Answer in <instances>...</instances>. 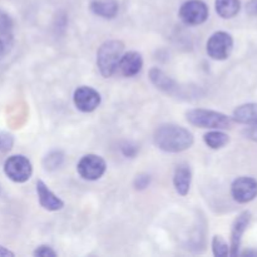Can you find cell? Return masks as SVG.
<instances>
[{
	"label": "cell",
	"mask_w": 257,
	"mask_h": 257,
	"mask_svg": "<svg viewBox=\"0 0 257 257\" xmlns=\"http://www.w3.org/2000/svg\"><path fill=\"white\" fill-rule=\"evenodd\" d=\"M155 143L165 152L177 153L188 150L193 145V136L181 125L165 124L156 131Z\"/></svg>",
	"instance_id": "1"
},
{
	"label": "cell",
	"mask_w": 257,
	"mask_h": 257,
	"mask_svg": "<svg viewBox=\"0 0 257 257\" xmlns=\"http://www.w3.org/2000/svg\"><path fill=\"white\" fill-rule=\"evenodd\" d=\"M123 49L124 45L119 40H108L100 45L97 52V65L103 77L109 78L114 74L123 55Z\"/></svg>",
	"instance_id": "2"
},
{
	"label": "cell",
	"mask_w": 257,
	"mask_h": 257,
	"mask_svg": "<svg viewBox=\"0 0 257 257\" xmlns=\"http://www.w3.org/2000/svg\"><path fill=\"white\" fill-rule=\"evenodd\" d=\"M186 117L191 124L212 130H227L232 123L231 118L223 113L208 109H192L187 112Z\"/></svg>",
	"instance_id": "3"
},
{
	"label": "cell",
	"mask_w": 257,
	"mask_h": 257,
	"mask_svg": "<svg viewBox=\"0 0 257 257\" xmlns=\"http://www.w3.org/2000/svg\"><path fill=\"white\" fill-rule=\"evenodd\" d=\"M4 172L14 182L23 183L32 177L33 167L30 161L24 156H12L5 161Z\"/></svg>",
	"instance_id": "4"
},
{
	"label": "cell",
	"mask_w": 257,
	"mask_h": 257,
	"mask_svg": "<svg viewBox=\"0 0 257 257\" xmlns=\"http://www.w3.org/2000/svg\"><path fill=\"white\" fill-rule=\"evenodd\" d=\"M233 49V39L228 33L216 32L207 42V53L212 59L225 60Z\"/></svg>",
	"instance_id": "5"
},
{
	"label": "cell",
	"mask_w": 257,
	"mask_h": 257,
	"mask_svg": "<svg viewBox=\"0 0 257 257\" xmlns=\"http://www.w3.org/2000/svg\"><path fill=\"white\" fill-rule=\"evenodd\" d=\"M180 18L187 25H200L208 18V8L201 0H188L180 9Z\"/></svg>",
	"instance_id": "6"
},
{
	"label": "cell",
	"mask_w": 257,
	"mask_h": 257,
	"mask_svg": "<svg viewBox=\"0 0 257 257\" xmlns=\"http://www.w3.org/2000/svg\"><path fill=\"white\" fill-rule=\"evenodd\" d=\"M78 173L80 177L88 181L99 180L107 170L105 161L97 155H87L78 163Z\"/></svg>",
	"instance_id": "7"
},
{
	"label": "cell",
	"mask_w": 257,
	"mask_h": 257,
	"mask_svg": "<svg viewBox=\"0 0 257 257\" xmlns=\"http://www.w3.org/2000/svg\"><path fill=\"white\" fill-rule=\"evenodd\" d=\"M231 193L236 202L247 203L255 200L257 196V181L251 177H240L233 181Z\"/></svg>",
	"instance_id": "8"
},
{
	"label": "cell",
	"mask_w": 257,
	"mask_h": 257,
	"mask_svg": "<svg viewBox=\"0 0 257 257\" xmlns=\"http://www.w3.org/2000/svg\"><path fill=\"white\" fill-rule=\"evenodd\" d=\"M74 104L80 112L90 113L100 104V94L90 87H79L74 92Z\"/></svg>",
	"instance_id": "9"
},
{
	"label": "cell",
	"mask_w": 257,
	"mask_h": 257,
	"mask_svg": "<svg viewBox=\"0 0 257 257\" xmlns=\"http://www.w3.org/2000/svg\"><path fill=\"white\" fill-rule=\"evenodd\" d=\"M251 222V213L248 211L240 213L238 217L236 218L235 222L232 225V231H231V247H230V255L237 256L238 250L241 246V240L245 233L246 228L248 227Z\"/></svg>",
	"instance_id": "10"
},
{
	"label": "cell",
	"mask_w": 257,
	"mask_h": 257,
	"mask_svg": "<svg viewBox=\"0 0 257 257\" xmlns=\"http://www.w3.org/2000/svg\"><path fill=\"white\" fill-rule=\"evenodd\" d=\"M142 55L137 52H128L123 54L119 60V65H118L120 73L124 77H135L142 70Z\"/></svg>",
	"instance_id": "11"
},
{
	"label": "cell",
	"mask_w": 257,
	"mask_h": 257,
	"mask_svg": "<svg viewBox=\"0 0 257 257\" xmlns=\"http://www.w3.org/2000/svg\"><path fill=\"white\" fill-rule=\"evenodd\" d=\"M37 192L38 197H39V202L45 210L48 211H58L62 210L64 203L60 200L59 197L54 195L52 191L48 188V186L45 185L43 181H38L37 182Z\"/></svg>",
	"instance_id": "12"
},
{
	"label": "cell",
	"mask_w": 257,
	"mask_h": 257,
	"mask_svg": "<svg viewBox=\"0 0 257 257\" xmlns=\"http://www.w3.org/2000/svg\"><path fill=\"white\" fill-rule=\"evenodd\" d=\"M191 180H192V173H191L190 167H187V166H178L176 168L173 183H175L176 191L181 196H186L188 193L191 186Z\"/></svg>",
	"instance_id": "13"
},
{
	"label": "cell",
	"mask_w": 257,
	"mask_h": 257,
	"mask_svg": "<svg viewBox=\"0 0 257 257\" xmlns=\"http://www.w3.org/2000/svg\"><path fill=\"white\" fill-rule=\"evenodd\" d=\"M232 118L242 124H255L257 123V103H246L237 107Z\"/></svg>",
	"instance_id": "14"
},
{
	"label": "cell",
	"mask_w": 257,
	"mask_h": 257,
	"mask_svg": "<svg viewBox=\"0 0 257 257\" xmlns=\"http://www.w3.org/2000/svg\"><path fill=\"white\" fill-rule=\"evenodd\" d=\"M90 10L98 17L112 19L118 13L117 0H94L90 4Z\"/></svg>",
	"instance_id": "15"
},
{
	"label": "cell",
	"mask_w": 257,
	"mask_h": 257,
	"mask_svg": "<svg viewBox=\"0 0 257 257\" xmlns=\"http://www.w3.org/2000/svg\"><path fill=\"white\" fill-rule=\"evenodd\" d=\"M240 0H216V12L223 19H231L240 12Z\"/></svg>",
	"instance_id": "16"
},
{
	"label": "cell",
	"mask_w": 257,
	"mask_h": 257,
	"mask_svg": "<svg viewBox=\"0 0 257 257\" xmlns=\"http://www.w3.org/2000/svg\"><path fill=\"white\" fill-rule=\"evenodd\" d=\"M150 78L156 87L160 88V89L162 90H166V92H172V90L176 88L175 82H173L168 75H166L162 70L158 69V68H153V69H151Z\"/></svg>",
	"instance_id": "17"
},
{
	"label": "cell",
	"mask_w": 257,
	"mask_h": 257,
	"mask_svg": "<svg viewBox=\"0 0 257 257\" xmlns=\"http://www.w3.org/2000/svg\"><path fill=\"white\" fill-rule=\"evenodd\" d=\"M203 141L210 148L218 150V148L225 147L228 141H230V138L226 133L221 132V131H212V132H208L203 136Z\"/></svg>",
	"instance_id": "18"
},
{
	"label": "cell",
	"mask_w": 257,
	"mask_h": 257,
	"mask_svg": "<svg viewBox=\"0 0 257 257\" xmlns=\"http://www.w3.org/2000/svg\"><path fill=\"white\" fill-rule=\"evenodd\" d=\"M213 255L217 257H225L230 255V248L221 236H215L212 240Z\"/></svg>",
	"instance_id": "19"
},
{
	"label": "cell",
	"mask_w": 257,
	"mask_h": 257,
	"mask_svg": "<svg viewBox=\"0 0 257 257\" xmlns=\"http://www.w3.org/2000/svg\"><path fill=\"white\" fill-rule=\"evenodd\" d=\"M13 34L12 33H0V59L7 57L13 48Z\"/></svg>",
	"instance_id": "20"
},
{
	"label": "cell",
	"mask_w": 257,
	"mask_h": 257,
	"mask_svg": "<svg viewBox=\"0 0 257 257\" xmlns=\"http://www.w3.org/2000/svg\"><path fill=\"white\" fill-rule=\"evenodd\" d=\"M63 163V153L62 152H52L48 155L44 160V166L47 170H55Z\"/></svg>",
	"instance_id": "21"
},
{
	"label": "cell",
	"mask_w": 257,
	"mask_h": 257,
	"mask_svg": "<svg viewBox=\"0 0 257 257\" xmlns=\"http://www.w3.org/2000/svg\"><path fill=\"white\" fill-rule=\"evenodd\" d=\"M13 20L7 13L0 10V33H12Z\"/></svg>",
	"instance_id": "22"
},
{
	"label": "cell",
	"mask_w": 257,
	"mask_h": 257,
	"mask_svg": "<svg viewBox=\"0 0 257 257\" xmlns=\"http://www.w3.org/2000/svg\"><path fill=\"white\" fill-rule=\"evenodd\" d=\"M13 137L7 133H0V152H7L12 148Z\"/></svg>",
	"instance_id": "23"
},
{
	"label": "cell",
	"mask_w": 257,
	"mask_h": 257,
	"mask_svg": "<svg viewBox=\"0 0 257 257\" xmlns=\"http://www.w3.org/2000/svg\"><path fill=\"white\" fill-rule=\"evenodd\" d=\"M34 256H39V257H54L57 256V252L53 250L52 247L49 246H39L37 250L34 251Z\"/></svg>",
	"instance_id": "24"
},
{
	"label": "cell",
	"mask_w": 257,
	"mask_h": 257,
	"mask_svg": "<svg viewBox=\"0 0 257 257\" xmlns=\"http://www.w3.org/2000/svg\"><path fill=\"white\" fill-rule=\"evenodd\" d=\"M150 176L147 175H142V176H138L137 178H136V182H135V186L137 190H143V188L147 187L148 185H150Z\"/></svg>",
	"instance_id": "25"
},
{
	"label": "cell",
	"mask_w": 257,
	"mask_h": 257,
	"mask_svg": "<svg viewBox=\"0 0 257 257\" xmlns=\"http://www.w3.org/2000/svg\"><path fill=\"white\" fill-rule=\"evenodd\" d=\"M246 12L251 17H256L257 15V0H250L246 5Z\"/></svg>",
	"instance_id": "26"
},
{
	"label": "cell",
	"mask_w": 257,
	"mask_h": 257,
	"mask_svg": "<svg viewBox=\"0 0 257 257\" xmlns=\"http://www.w3.org/2000/svg\"><path fill=\"white\" fill-rule=\"evenodd\" d=\"M247 137L250 138V140L255 141V142H257V123H255V124H252V127H250L247 130Z\"/></svg>",
	"instance_id": "27"
},
{
	"label": "cell",
	"mask_w": 257,
	"mask_h": 257,
	"mask_svg": "<svg viewBox=\"0 0 257 257\" xmlns=\"http://www.w3.org/2000/svg\"><path fill=\"white\" fill-rule=\"evenodd\" d=\"M2 256H14V253H13L12 251L8 250V248L0 246V257H2Z\"/></svg>",
	"instance_id": "28"
},
{
	"label": "cell",
	"mask_w": 257,
	"mask_h": 257,
	"mask_svg": "<svg viewBox=\"0 0 257 257\" xmlns=\"http://www.w3.org/2000/svg\"><path fill=\"white\" fill-rule=\"evenodd\" d=\"M242 256H257V251H253V250H246L243 251L242 253H241Z\"/></svg>",
	"instance_id": "29"
}]
</instances>
